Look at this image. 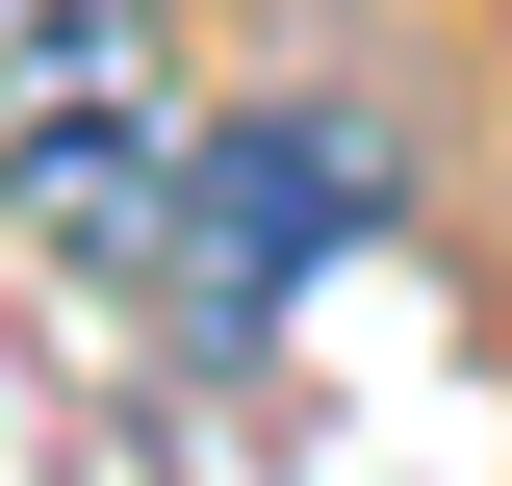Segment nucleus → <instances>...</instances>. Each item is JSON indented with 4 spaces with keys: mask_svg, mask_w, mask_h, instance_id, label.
Listing matches in <instances>:
<instances>
[{
    "mask_svg": "<svg viewBox=\"0 0 512 486\" xmlns=\"http://www.w3.org/2000/svg\"><path fill=\"white\" fill-rule=\"evenodd\" d=\"M359 231H384V128H359V103H256V128H205L180 333H205V359H256V333H282V282H308V256H359Z\"/></svg>",
    "mask_w": 512,
    "mask_h": 486,
    "instance_id": "nucleus-1",
    "label": "nucleus"
},
{
    "mask_svg": "<svg viewBox=\"0 0 512 486\" xmlns=\"http://www.w3.org/2000/svg\"><path fill=\"white\" fill-rule=\"evenodd\" d=\"M128 103H154V0H0V154L128 128Z\"/></svg>",
    "mask_w": 512,
    "mask_h": 486,
    "instance_id": "nucleus-2",
    "label": "nucleus"
}]
</instances>
